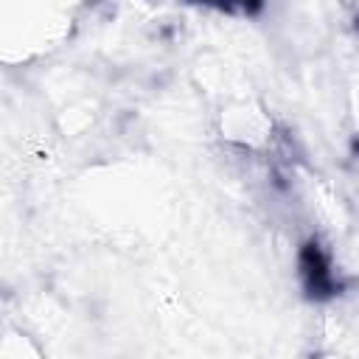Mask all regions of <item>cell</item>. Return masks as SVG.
I'll list each match as a JSON object with an SVG mask.
<instances>
[{"label":"cell","instance_id":"obj_1","mask_svg":"<svg viewBox=\"0 0 359 359\" xmlns=\"http://www.w3.org/2000/svg\"><path fill=\"white\" fill-rule=\"evenodd\" d=\"M297 275L309 300L325 303L342 292V280L331 269V258L317 238H306L297 250Z\"/></svg>","mask_w":359,"mask_h":359},{"label":"cell","instance_id":"obj_2","mask_svg":"<svg viewBox=\"0 0 359 359\" xmlns=\"http://www.w3.org/2000/svg\"><path fill=\"white\" fill-rule=\"evenodd\" d=\"M194 6H208L224 14H241V17H255L264 11V0H185Z\"/></svg>","mask_w":359,"mask_h":359}]
</instances>
